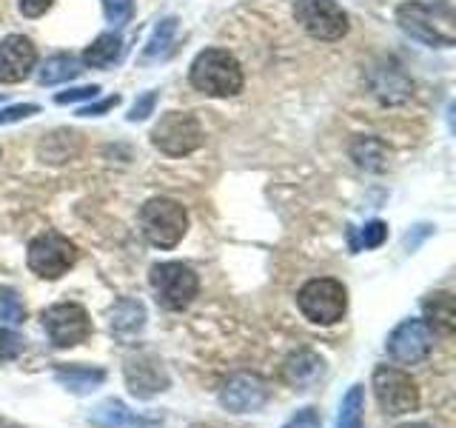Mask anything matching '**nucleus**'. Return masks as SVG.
Listing matches in <instances>:
<instances>
[{
	"label": "nucleus",
	"instance_id": "f257e3e1",
	"mask_svg": "<svg viewBox=\"0 0 456 428\" xmlns=\"http://www.w3.org/2000/svg\"><path fill=\"white\" fill-rule=\"evenodd\" d=\"M396 23L405 35L422 40L425 46L451 49L456 43V21L445 4H422V0H408L396 9Z\"/></svg>",
	"mask_w": 456,
	"mask_h": 428
},
{
	"label": "nucleus",
	"instance_id": "f03ea898",
	"mask_svg": "<svg viewBox=\"0 0 456 428\" xmlns=\"http://www.w3.org/2000/svg\"><path fill=\"white\" fill-rule=\"evenodd\" d=\"M191 86L208 97H234L242 92V66L240 61L225 49H206L194 57L191 63Z\"/></svg>",
	"mask_w": 456,
	"mask_h": 428
},
{
	"label": "nucleus",
	"instance_id": "7ed1b4c3",
	"mask_svg": "<svg viewBox=\"0 0 456 428\" xmlns=\"http://www.w3.org/2000/svg\"><path fill=\"white\" fill-rule=\"evenodd\" d=\"M140 226L154 249H175L189 232V211L171 197H151L140 209Z\"/></svg>",
	"mask_w": 456,
	"mask_h": 428
},
{
	"label": "nucleus",
	"instance_id": "20e7f679",
	"mask_svg": "<svg viewBox=\"0 0 456 428\" xmlns=\"http://www.w3.org/2000/svg\"><path fill=\"white\" fill-rule=\"evenodd\" d=\"M149 283H151L157 306L166 311L189 309L200 292V280L194 275V268L185 263H177V260H166V263L151 266Z\"/></svg>",
	"mask_w": 456,
	"mask_h": 428
},
{
	"label": "nucleus",
	"instance_id": "39448f33",
	"mask_svg": "<svg viewBox=\"0 0 456 428\" xmlns=\"http://www.w3.org/2000/svg\"><path fill=\"white\" fill-rule=\"evenodd\" d=\"M297 306L305 314V320L317 325H334L346 317L348 311V292L346 285L334 277H317L308 280L297 292Z\"/></svg>",
	"mask_w": 456,
	"mask_h": 428
},
{
	"label": "nucleus",
	"instance_id": "423d86ee",
	"mask_svg": "<svg viewBox=\"0 0 456 428\" xmlns=\"http://www.w3.org/2000/svg\"><path fill=\"white\" fill-rule=\"evenodd\" d=\"M26 263L43 280H61L77 263V246L61 232H43L28 243Z\"/></svg>",
	"mask_w": 456,
	"mask_h": 428
},
{
	"label": "nucleus",
	"instance_id": "0eeeda50",
	"mask_svg": "<svg viewBox=\"0 0 456 428\" xmlns=\"http://www.w3.org/2000/svg\"><path fill=\"white\" fill-rule=\"evenodd\" d=\"M370 389H374L377 403L388 417H403V414L419 408V385L411 380V374L394 366H377L374 377H370Z\"/></svg>",
	"mask_w": 456,
	"mask_h": 428
},
{
	"label": "nucleus",
	"instance_id": "6e6552de",
	"mask_svg": "<svg viewBox=\"0 0 456 428\" xmlns=\"http://www.w3.org/2000/svg\"><path fill=\"white\" fill-rule=\"evenodd\" d=\"M151 143L168 157H185L203 146V126L191 111H166L151 128Z\"/></svg>",
	"mask_w": 456,
	"mask_h": 428
},
{
	"label": "nucleus",
	"instance_id": "1a4fd4ad",
	"mask_svg": "<svg viewBox=\"0 0 456 428\" xmlns=\"http://www.w3.org/2000/svg\"><path fill=\"white\" fill-rule=\"evenodd\" d=\"M43 328H46L54 349H75L94 332L89 311L77 303H57L46 309L43 311Z\"/></svg>",
	"mask_w": 456,
	"mask_h": 428
},
{
	"label": "nucleus",
	"instance_id": "9d476101",
	"mask_svg": "<svg viewBox=\"0 0 456 428\" xmlns=\"http://www.w3.org/2000/svg\"><path fill=\"white\" fill-rule=\"evenodd\" d=\"M294 18L314 40H339L348 35V14L337 0H297Z\"/></svg>",
	"mask_w": 456,
	"mask_h": 428
},
{
	"label": "nucleus",
	"instance_id": "9b49d317",
	"mask_svg": "<svg viewBox=\"0 0 456 428\" xmlns=\"http://www.w3.org/2000/svg\"><path fill=\"white\" fill-rule=\"evenodd\" d=\"M385 351H388V357L396 363L417 366L434 351V332L428 328L425 320H403L388 334Z\"/></svg>",
	"mask_w": 456,
	"mask_h": 428
},
{
	"label": "nucleus",
	"instance_id": "f8f14e48",
	"mask_svg": "<svg viewBox=\"0 0 456 428\" xmlns=\"http://www.w3.org/2000/svg\"><path fill=\"white\" fill-rule=\"evenodd\" d=\"M271 397V389L263 377L256 374H234L223 385L220 391V406L232 414H251L260 411Z\"/></svg>",
	"mask_w": 456,
	"mask_h": 428
},
{
	"label": "nucleus",
	"instance_id": "ddd939ff",
	"mask_svg": "<svg viewBox=\"0 0 456 428\" xmlns=\"http://www.w3.org/2000/svg\"><path fill=\"white\" fill-rule=\"evenodd\" d=\"M37 63L35 43L23 35H6L0 40V83H20L32 75Z\"/></svg>",
	"mask_w": 456,
	"mask_h": 428
},
{
	"label": "nucleus",
	"instance_id": "4468645a",
	"mask_svg": "<svg viewBox=\"0 0 456 428\" xmlns=\"http://www.w3.org/2000/svg\"><path fill=\"white\" fill-rule=\"evenodd\" d=\"M126 385L140 399H149L168 389V374L163 363L151 354H137L126 363Z\"/></svg>",
	"mask_w": 456,
	"mask_h": 428
},
{
	"label": "nucleus",
	"instance_id": "2eb2a0df",
	"mask_svg": "<svg viewBox=\"0 0 456 428\" xmlns=\"http://www.w3.org/2000/svg\"><path fill=\"white\" fill-rule=\"evenodd\" d=\"M370 89L382 100V103H405L413 95V83L405 78V71L399 69L394 61H385L370 71Z\"/></svg>",
	"mask_w": 456,
	"mask_h": 428
},
{
	"label": "nucleus",
	"instance_id": "dca6fc26",
	"mask_svg": "<svg viewBox=\"0 0 456 428\" xmlns=\"http://www.w3.org/2000/svg\"><path fill=\"white\" fill-rule=\"evenodd\" d=\"M142 328H146V306L132 297L118 300L111 309V334L128 342V340H134Z\"/></svg>",
	"mask_w": 456,
	"mask_h": 428
},
{
	"label": "nucleus",
	"instance_id": "f3484780",
	"mask_svg": "<svg viewBox=\"0 0 456 428\" xmlns=\"http://www.w3.org/2000/svg\"><path fill=\"white\" fill-rule=\"evenodd\" d=\"M89 423L94 428H149L151 423L142 420L140 414H134L132 408H128L126 403H120V399H103V403H97L89 414Z\"/></svg>",
	"mask_w": 456,
	"mask_h": 428
},
{
	"label": "nucleus",
	"instance_id": "a211bd4d",
	"mask_svg": "<svg viewBox=\"0 0 456 428\" xmlns=\"http://www.w3.org/2000/svg\"><path fill=\"white\" fill-rule=\"evenodd\" d=\"M54 380L69 394L86 397V394L97 391L100 385L106 383V371L103 368H92V366H57L54 368Z\"/></svg>",
	"mask_w": 456,
	"mask_h": 428
},
{
	"label": "nucleus",
	"instance_id": "6ab92c4d",
	"mask_svg": "<svg viewBox=\"0 0 456 428\" xmlns=\"http://www.w3.org/2000/svg\"><path fill=\"white\" fill-rule=\"evenodd\" d=\"M425 311V323L431 332H439L451 337L456 332V303H453V294L451 292H434L425 297L422 303Z\"/></svg>",
	"mask_w": 456,
	"mask_h": 428
},
{
	"label": "nucleus",
	"instance_id": "aec40b11",
	"mask_svg": "<svg viewBox=\"0 0 456 428\" xmlns=\"http://www.w3.org/2000/svg\"><path fill=\"white\" fill-rule=\"evenodd\" d=\"M322 371H325L322 357L308 351V349L297 351L285 360V380H289L291 385H297V389H305V385L317 383L322 377Z\"/></svg>",
	"mask_w": 456,
	"mask_h": 428
},
{
	"label": "nucleus",
	"instance_id": "412c9836",
	"mask_svg": "<svg viewBox=\"0 0 456 428\" xmlns=\"http://www.w3.org/2000/svg\"><path fill=\"white\" fill-rule=\"evenodd\" d=\"M120 57H123V37L118 32H106L83 52V63L92 69H109L118 63Z\"/></svg>",
	"mask_w": 456,
	"mask_h": 428
},
{
	"label": "nucleus",
	"instance_id": "4be33fe9",
	"mask_svg": "<svg viewBox=\"0 0 456 428\" xmlns=\"http://www.w3.org/2000/svg\"><path fill=\"white\" fill-rule=\"evenodd\" d=\"M351 157L356 166L368 171H385V166H388V149L379 137H356L351 143Z\"/></svg>",
	"mask_w": 456,
	"mask_h": 428
},
{
	"label": "nucleus",
	"instance_id": "5701e85b",
	"mask_svg": "<svg viewBox=\"0 0 456 428\" xmlns=\"http://www.w3.org/2000/svg\"><path fill=\"white\" fill-rule=\"evenodd\" d=\"M40 157L43 163H66L69 157H75L80 152V140L75 132H54L40 143Z\"/></svg>",
	"mask_w": 456,
	"mask_h": 428
},
{
	"label": "nucleus",
	"instance_id": "b1692460",
	"mask_svg": "<svg viewBox=\"0 0 456 428\" xmlns=\"http://www.w3.org/2000/svg\"><path fill=\"white\" fill-rule=\"evenodd\" d=\"M362 411H365V389L362 385H351L339 403L337 428H362Z\"/></svg>",
	"mask_w": 456,
	"mask_h": 428
},
{
	"label": "nucleus",
	"instance_id": "393cba45",
	"mask_svg": "<svg viewBox=\"0 0 456 428\" xmlns=\"http://www.w3.org/2000/svg\"><path fill=\"white\" fill-rule=\"evenodd\" d=\"M77 75H80V66H77L75 57H71V54H54V57H49L46 63H43L37 80L43 86H54V83H66V80L77 78Z\"/></svg>",
	"mask_w": 456,
	"mask_h": 428
},
{
	"label": "nucleus",
	"instance_id": "a878e982",
	"mask_svg": "<svg viewBox=\"0 0 456 428\" xmlns=\"http://www.w3.org/2000/svg\"><path fill=\"white\" fill-rule=\"evenodd\" d=\"M26 317V306L20 303V297L12 289H0V328L18 325Z\"/></svg>",
	"mask_w": 456,
	"mask_h": 428
},
{
	"label": "nucleus",
	"instance_id": "bb28decb",
	"mask_svg": "<svg viewBox=\"0 0 456 428\" xmlns=\"http://www.w3.org/2000/svg\"><path fill=\"white\" fill-rule=\"evenodd\" d=\"M175 32H177V18H166V21L157 23L154 35L146 46V57H163L168 52V43H171V37H175Z\"/></svg>",
	"mask_w": 456,
	"mask_h": 428
},
{
	"label": "nucleus",
	"instance_id": "cd10ccee",
	"mask_svg": "<svg viewBox=\"0 0 456 428\" xmlns=\"http://www.w3.org/2000/svg\"><path fill=\"white\" fill-rule=\"evenodd\" d=\"M388 237V226L382 220H370L360 228V240H354V249H377Z\"/></svg>",
	"mask_w": 456,
	"mask_h": 428
},
{
	"label": "nucleus",
	"instance_id": "c85d7f7f",
	"mask_svg": "<svg viewBox=\"0 0 456 428\" xmlns=\"http://www.w3.org/2000/svg\"><path fill=\"white\" fill-rule=\"evenodd\" d=\"M103 12L111 26H126L134 14V0H103Z\"/></svg>",
	"mask_w": 456,
	"mask_h": 428
},
{
	"label": "nucleus",
	"instance_id": "c756f323",
	"mask_svg": "<svg viewBox=\"0 0 456 428\" xmlns=\"http://www.w3.org/2000/svg\"><path fill=\"white\" fill-rule=\"evenodd\" d=\"M23 349H26V340L18 332H12V328H0V363L14 360L18 354H23Z\"/></svg>",
	"mask_w": 456,
	"mask_h": 428
},
{
	"label": "nucleus",
	"instance_id": "7c9ffc66",
	"mask_svg": "<svg viewBox=\"0 0 456 428\" xmlns=\"http://www.w3.org/2000/svg\"><path fill=\"white\" fill-rule=\"evenodd\" d=\"M282 428H322V417H320V411L314 406H305V408L294 411L291 417L285 420Z\"/></svg>",
	"mask_w": 456,
	"mask_h": 428
},
{
	"label": "nucleus",
	"instance_id": "2f4dec72",
	"mask_svg": "<svg viewBox=\"0 0 456 428\" xmlns=\"http://www.w3.org/2000/svg\"><path fill=\"white\" fill-rule=\"evenodd\" d=\"M40 109L35 103H18V106H9V109H0V126L6 123H18L23 118H32V114H37Z\"/></svg>",
	"mask_w": 456,
	"mask_h": 428
},
{
	"label": "nucleus",
	"instance_id": "473e14b6",
	"mask_svg": "<svg viewBox=\"0 0 456 428\" xmlns=\"http://www.w3.org/2000/svg\"><path fill=\"white\" fill-rule=\"evenodd\" d=\"M100 95V86H80V89L61 92L54 100L57 103H77V100H94Z\"/></svg>",
	"mask_w": 456,
	"mask_h": 428
},
{
	"label": "nucleus",
	"instance_id": "72a5a7b5",
	"mask_svg": "<svg viewBox=\"0 0 456 428\" xmlns=\"http://www.w3.org/2000/svg\"><path fill=\"white\" fill-rule=\"evenodd\" d=\"M157 106V92H146L142 97H137V103L132 106V114H128V120H146L149 114L154 111Z\"/></svg>",
	"mask_w": 456,
	"mask_h": 428
},
{
	"label": "nucleus",
	"instance_id": "f704fd0d",
	"mask_svg": "<svg viewBox=\"0 0 456 428\" xmlns=\"http://www.w3.org/2000/svg\"><path fill=\"white\" fill-rule=\"evenodd\" d=\"M54 0H20V14H26V18H40V14H46L52 9Z\"/></svg>",
	"mask_w": 456,
	"mask_h": 428
},
{
	"label": "nucleus",
	"instance_id": "c9c22d12",
	"mask_svg": "<svg viewBox=\"0 0 456 428\" xmlns=\"http://www.w3.org/2000/svg\"><path fill=\"white\" fill-rule=\"evenodd\" d=\"M118 103H120V97H118V95H111V97H106V100H100V103H92V106L80 109L77 114H83V118H97V114H103V111L114 109Z\"/></svg>",
	"mask_w": 456,
	"mask_h": 428
},
{
	"label": "nucleus",
	"instance_id": "e433bc0d",
	"mask_svg": "<svg viewBox=\"0 0 456 428\" xmlns=\"http://www.w3.org/2000/svg\"><path fill=\"white\" fill-rule=\"evenodd\" d=\"M0 428H23V425H18V423H12L9 417H0Z\"/></svg>",
	"mask_w": 456,
	"mask_h": 428
},
{
	"label": "nucleus",
	"instance_id": "4c0bfd02",
	"mask_svg": "<svg viewBox=\"0 0 456 428\" xmlns=\"http://www.w3.org/2000/svg\"><path fill=\"white\" fill-rule=\"evenodd\" d=\"M396 428H431V425H425V423H403V425H396Z\"/></svg>",
	"mask_w": 456,
	"mask_h": 428
},
{
	"label": "nucleus",
	"instance_id": "58836bf2",
	"mask_svg": "<svg viewBox=\"0 0 456 428\" xmlns=\"http://www.w3.org/2000/svg\"><path fill=\"white\" fill-rule=\"evenodd\" d=\"M0 154H4V152H0Z\"/></svg>",
	"mask_w": 456,
	"mask_h": 428
}]
</instances>
